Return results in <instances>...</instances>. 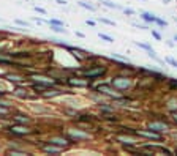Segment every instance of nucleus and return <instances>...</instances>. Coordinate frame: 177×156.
I'll list each match as a JSON object with an SVG mask.
<instances>
[{"label": "nucleus", "instance_id": "obj_19", "mask_svg": "<svg viewBox=\"0 0 177 156\" xmlns=\"http://www.w3.org/2000/svg\"><path fill=\"white\" fill-rule=\"evenodd\" d=\"M14 95H17V96H21V98H25V90L16 88V90H14Z\"/></svg>", "mask_w": 177, "mask_h": 156}, {"label": "nucleus", "instance_id": "obj_12", "mask_svg": "<svg viewBox=\"0 0 177 156\" xmlns=\"http://www.w3.org/2000/svg\"><path fill=\"white\" fill-rule=\"evenodd\" d=\"M51 29H52L54 32H57V33H66V30L62 29V25H54V24H51Z\"/></svg>", "mask_w": 177, "mask_h": 156}, {"label": "nucleus", "instance_id": "obj_15", "mask_svg": "<svg viewBox=\"0 0 177 156\" xmlns=\"http://www.w3.org/2000/svg\"><path fill=\"white\" fill-rule=\"evenodd\" d=\"M14 118H16V121H19V123H29V118L24 117V115H16Z\"/></svg>", "mask_w": 177, "mask_h": 156}, {"label": "nucleus", "instance_id": "obj_5", "mask_svg": "<svg viewBox=\"0 0 177 156\" xmlns=\"http://www.w3.org/2000/svg\"><path fill=\"white\" fill-rule=\"evenodd\" d=\"M150 129H154V131H166V129H169V126L166 123H161V121H154V123H150Z\"/></svg>", "mask_w": 177, "mask_h": 156}, {"label": "nucleus", "instance_id": "obj_14", "mask_svg": "<svg viewBox=\"0 0 177 156\" xmlns=\"http://www.w3.org/2000/svg\"><path fill=\"white\" fill-rule=\"evenodd\" d=\"M101 3H103V5H106V7H109V8H114V10H122L119 5H116V3H112V2H108V0H103Z\"/></svg>", "mask_w": 177, "mask_h": 156}, {"label": "nucleus", "instance_id": "obj_18", "mask_svg": "<svg viewBox=\"0 0 177 156\" xmlns=\"http://www.w3.org/2000/svg\"><path fill=\"white\" fill-rule=\"evenodd\" d=\"M98 35H100L101 40H105V41H108V43H112V41H114L111 36H108V35H105V33H98Z\"/></svg>", "mask_w": 177, "mask_h": 156}, {"label": "nucleus", "instance_id": "obj_8", "mask_svg": "<svg viewBox=\"0 0 177 156\" xmlns=\"http://www.w3.org/2000/svg\"><path fill=\"white\" fill-rule=\"evenodd\" d=\"M68 82H70L71 85H76V87H87V85H89L87 81H81V79H70Z\"/></svg>", "mask_w": 177, "mask_h": 156}, {"label": "nucleus", "instance_id": "obj_29", "mask_svg": "<svg viewBox=\"0 0 177 156\" xmlns=\"http://www.w3.org/2000/svg\"><path fill=\"white\" fill-rule=\"evenodd\" d=\"M174 40H175V41H177V35H175V36H174Z\"/></svg>", "mask_w": 177, "mask_h": 156}, {"label": "nucleus", "instance_id": "obj_7", "mask_svg": "<svg viewBox=\"0 0 177 156\" xmlns=\"http://www.w3.org/2000/svg\"><path fill=\"white\" fill-rule=\"evenodd\" d=\"M43 150H44L46 153H56V154H57V153L62 150V147H59V145H57V147H54V144H51V145H44V147H43Z\"/></svg>", "mask_w": 177, "mask_h": 156}, {"label": "nucleus", "instance_id": "obj_23", "mask_svg": "<svg viewBox=\"0 0 177 156\" xmlns=\"http://www.w3.org/2000/svg\"><path fill=\"white\" fill-rule=\"evenodd\" d=\"M11 154H16V156H21V154H25L24 151H17V150H13L11 151Z\"/></svg>", "mask_w": 177, "mask_h": 156}, {"label": "nucleus", "instance_id": "obj_20", "mask_svg": "<svg viewBox=\"0 0 177 156\" xmlns=\"http://www.w3.org/2000/svg\"><path fill=\"white\" fill-rule=\"evenodd\" d=\"M175 102H177V101H175V99H171V101H169V102H168V107H169V109H171V111H174V109H175V107H177V106H175Z\"/></svg>", "mask_w": 177, "mask_h": 156}, {"label": "nucleus", "instance_id": "obj_4", "mask_svg": "<svg viewBox=\"0 0 177 156\" xmlns=\"http://www.w3.org/2000/svg\"><path fill=\"white\" fill-rule=\"evenodd\" d=\"M96 90L100 92V93H106V95H109V96H116L117 98V93L109 87V85H106V84H101V85H98L96 87Z\"/></svg>", "mask_w": 177, "mask_h": 156}, {"label": "nucleus", "instance_id": "obj_24", "mask_svg": "<svg viewBox=\"0 0 177 156\" xmlns=\"http://www.w3.org/2000/svg\"><path fill=\"white\" fill-rule=\"evenodd\" d=\"M101 22H105V24H109V25H114V22L112 21H109V19H100Z\"/></svg>", "mask_w": 177, "mask_h": 156}, {"label": "nucleus", "instance_id": "obj_2", "mask_svg": "<svg viewBox=\"0 0 177 156\" xmlns=\"http://www.w3.org/2000/svg\"><path fill=\"white\" fill-rule=\"evenodd\" d=\"M105 73H106V68H101V66H98V68H92V69L86 71V77L92 79V77H98V76L105 74Z\"/></svg>", "mask_w": 177, "mask_h": 156}, {"label": "nucleus", "instance_id": "obj_22", "mask_svg": "<svg viewBox=\"0 0 177 156\" xmlns=\"http://www.w3.org/2000/svg\"><path fill=\"white\" fill-rule=\"evenodd\" d=\"M49 24H54V25H63V22H62V21H56V19H51V21H49Z\"/></svg>", "mask_w": 177, "mask_h": 156}, {"label": "nucleus", "instance_id": "obj_9", "mask_svg": "<svg viewBox=\"0 0 177 156\" xmlns=\"http://www.w3.org/2000/svg\"><path fill=\"white\" fill-rule=\"evenodd\" d=\"M49 142H51V144H54V145H59V147H65V145L68 144L65 139H59V137H52Z\"/></svg>", "mask_w": 177, "mask_h": 156}, {"label": "nucleus", "instance_id": "obj_1", "mask_svg": "<svg viewBox=\"0 0 177 156\" xmlns=\"http://www.w3.org/2000/svg\"><path fill=\"white\" fill-rule=\"evenodd\" d=\"M111 84L117 90H126V88L131 87V81L128 79V77H116V79L111 81Z\"/></svg>", "mask_w": 177, "mask_h": 156}, {"label": "nucleus", "instance_id": "obj_17", "mask_svg": "<svg viewBox=\"0 0 177 156\" xmlns=\"http://www.w3.org/2000/svg\"><path fill=\"white\" fill-rule=\"evenodd\" d=\"M79 5H81L82 8H87V10H90V11H95V7H92V5H89L87 2H79Z\"/></svg>", "mask_w": 177, "mask_h": 156}, {"label": "nucleus", "instance_id": "obj_3", "mask_svg": "<svg viewBox=\"0 0 177 156\" xmlns=\"http://www.w3.org/2000/svg\"><path fill=\"white\" fill-rule=\"evenodd\" d=\"M10 131H11L13 134H30L32 129H27L25 126H21V125H14V126H11Z\"/></svg>", "mask_w": 177, "mask_h": 156}, {"label": "nucleus", "instance_id": "obj_11", "mask_svg": "<svg viewBox=\"0 0 177 156\" xmlns=\"http://www.w3.org/2000/svg\"><path fill=\"white\" fill-rule=\"evenodd\" d=\"M144 21H147V22H157V17L154 16V14H150V13H142V16H141Z\"/></svg>", "mask_w": 177, "mask_h": 156}, {"label": "nucleus", "instance_id": "obj_16", "mask_svg": "<svg viewBox=\"0 0 177 156\" xmlns=\"http://www.w3.org/2000/svg\"><path fill=\"white\" fill-rule=\"evenodd\" d=\"M62 92H59V90H51V92H47V93H44V96L46 98H49V96H57V95H60Z\"/></svg>", "mask_w": 177, "mask_h": 156}, {"label": "nucleus", "instance_id": "obj_21", "mask_svg": "<svg viewBox=\"0 0 177 156\" xmlns=\"http://www.w3.org/2000/svg\"><path fill=\"white\" fill-rule=\"evenodd\" d=\"M166 62H168V63H171V65H172L174 68H177V62H175L174 59H171V57H168V59H166Z\"/></svg>", "mask_w": 177, "mask_h": 156}, {"label": "nucleus", "instance_id": "obj_6", "mask_svg": "<svg viewBox=\"0 0 177 156\" xmlns=\"http://www.w3.org/2000/svg\"><path fill=\"white\" fill-rule=\"evenodd\" d=\"M138 134H139V136H144V137H150V139L161 140V136L155 134V133H154V129H152V131H138Z\"/></svg>", "mask_w": 177, "mask_h": 156}, {"label": "nucleus", "instance_id": "obj_27", "mask_svg": "<svg viewBox=\"0 0 177 156\" xmlns=\"http://www.w3.org/2000/svg\"><path fill=\"white\" fill-rule=\"evenodd\" d=\"M152 33H154V36H155V38H157V40H160V38H161V36H160V35H158V33H157V32H152Z\"/></svg>", "mask_w": 177, "mask_h": 156}, {"label": "nucleus", "instance_id": "obj_13", "mask_svg": "<svg viewBox=\"0 0 177 156\" xmlns=\"http://www.w3.org/2000/svg\"><path fill=\"white\" fill-rule=\"evenodd\" d=\"M5 77H7L8 81H11V82H13V81H14V82H19V81L22 79V77H19V76H16V74H7Z\"/></svg>", "mask_w": 177, "mask_h": 156}, {"label": "nucleus", "instance_id": "obj_25", "mask_svg": "<svg viewBox=\"0 0 177 156\" xmlns=\"http://www.w3.org/2000/svg\"><path fill=\"white\" fill-rule=\"evenodd\" d=\"M16 22H17L19 25H25V27H29V24H27V22H24V21H16Z\"/></svg>", "mask_w": 177, "mask_h": 156}, {"label": "nucleus", "instance_id": "obj_10", "mask_svg": "<svg viewBox=\"0 0 177 156\" xmlns=\"http://www.w3.org/2000/svg\"><path fill=\"white\" fill-rule=\"evenodd\" d=\"M70 136H71V139H87L89 137V134H84L79 131H73V133H70Z\"/></svg>", "mask_w": 177, "mask_h": 156}, {"label": "nucleus", "instance_id": "obj_28", "mask_svg": "<svg viewBox=\"0 0 177 156\" xmlns=\"http://www.w3.org/2000/svg\"><path fill=\"white\" fill-rule=\"evenodd\" d=\"M172 118H174V121L177 123V114H172Z\"/></svg>", "mask_w": 177, "mask_h": 156}, {"label": "nucleus", "instance_id": "obj_26", "mask_svg": "<svg viewBox=\"0 0 177 156\" xmlns=\"http://www.w3.org/2000/svg\"><path fill=\"white\" fill-rule=\"evenodd\" d=\"M123 11H125L126 14H135V11H133V10H130V8H128V10H126V8H125Z\"/></svg>", "mask_w": 177, "mask_h": 156}]
</instances>
